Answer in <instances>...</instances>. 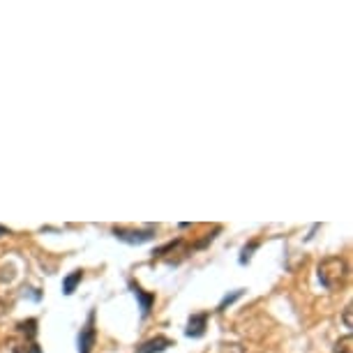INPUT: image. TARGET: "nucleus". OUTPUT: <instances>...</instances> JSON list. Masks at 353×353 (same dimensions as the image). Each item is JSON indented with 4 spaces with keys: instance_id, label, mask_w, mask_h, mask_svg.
<instances>
[{
    "instance_id": "f257e3e1",
    "label": "nucleus",
    "mask_w": 353,
    "mask_h": 353,
    "mask_svg": "<svg viewBox=\"0 0 353 353\" xmlns=\"http://www.w3.org/2000/svg\"><path fill=\"white\" fill-rule=\"evenodd\" d=\"M319 282H321L328 291H339L349 277V265L342 256H328L319 263Z\"/></svg>"
},
{
    "instance_id": "f03ea898",
    "label": "nucleus",
    "mask_w": 353,
    "mask_h": 353,
    "mask_svg": "<svg viewBox=\"0 0 353 353\" xmlns=\"http://www.w3.org/2000/svg\"><path fill=\"white\" fill-rule=\"evenodd\" d=\"M0 353H39L35 339H28V337H10L0 344Z\"/></svg>"
},
{
    "instance_id": "7ed1b4c3",
    "label": "nucleus",
    "mask_w": 353,
    "mask_h": 353,
    "mask_svg": "<svg viewBox=\"0 0 353 353\" xmlns=\"http://www.w3.org/2000/svg\"><path fill=\"white\" fill-rule=\"evenodd\" d=\"M113 233H116V238H121V241L125 243H148L152 241V229L148 231H128V229H113Z\"/></svg>"
},
{
    "instance_id": "20e7f679",
    "label": "nucleus",
    "mask_w": 353,
    "mask_h": 353,
    "mask_svg": "<svg viewBox=\"0 0 353 353\" xmlns=\"http://www.w3.org/2000/svg\"><path fill=\"white\" fill-rule=\"evenodd\" d=\"M173 342L169 337H155V339H148V342H143L141 346L137 349V353H162L169 349Z\"/></svg>"
},
{
    "instance_id": "39448f33",
    "label": "nucleus",
    "mask_w": 353,
    "mask_h": 353,
    "mask_svg": "<svg viewBox=\"0 0 353 353\" xmlns=\"http://www.w3.org/2000/svg\"><path fill=\"white\" fill-rule=\"evenodd\" d=\"M92 344H95V328H92V314H90L88 325H85V330H81V337H79V351L90 353Z\"/></svg>"
},
{
    "instance_id": "423d86ee",
    "label": "nucleus",
    "mask_w": 353,
    "mask_h": 353,
    "mask_svg": "<svg viewBox=\"0 0 353 353\" xmlns=\"http://www.w3.org/2000/svg\"><path fill=\"white\" fill-rule=\"evenodd\" d=\"M205 319H208V314H196V316L190 319V323H188V335L190 337H201L203 335Z\"/></svg>"
},
{
    "instance_id": "0eeeda50",
    "label": "nucleus",
    "mask_w": 353,
    "mask_h": 353,
    "mask_svg": "<svg viewBox=\"0 0 353 353\" xmlns=\"http://www.w3.org/2000/svg\"><path fill=\"white\" fill-rule=\"evenodd\" d=\"M335 353H353V337L344 335L335 342Z\"/></svg>"
},
{
    "instance_id": "6e6552de",
    "label": "nucleus",
    "mask_w": 353,
    "mask_h": 353,
    "mask_svg": "<svg viewBox=\"0 0 353 353\" xmlns=\"http://www.w3.org/2000/svg\"><path fill=\"white\" fill-rule=\"evenodd\" d=\"M81 277H83V275H81V270H77L74 275L65 279V284H63V291L68 293V296H70V293H74V286H77L79 282H81Z\"/></svg>"
},
{
    "instance_id": "1a4fd4ad",
    "label": "nucleus",
    "mask_w": 353,
    "mask_h": 353,
    "mask_svg": "<svg viewBox=\"0 0 353 353\" xmlns=\"http://www.w3.org/2000/svg\"><path fill=\"white\" fill-rule=\"evenodd\" d=\"M351 303L349 305H346V307H344V312H342V321H344V325H346V328H351Z\"/></svg>"
},
{
    "instance_id": "9d476101",
    "label": "nucleus",
    "mask_w": 353,
    "mask_h": 353,
    "mask_svg": "<svg viewBox=\"0 0 353 353\" xmlns=\"http://www.w3.org/2000/svg\"><path fill=\"white\" fill-rule=\"evenodd\" d=\"M0 233H8V229H3V226H0Z\"/></svg>"
}]
</instances>
